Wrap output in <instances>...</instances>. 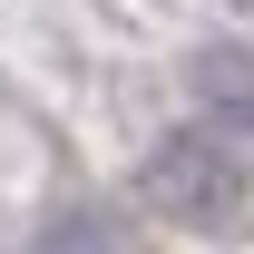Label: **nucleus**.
<instances>
[{
    "mask_svg": "<svg viewBox=\"0 0 254 254\" xmlns=\"http://www.w3.org/2000/svg\"><path fill=\"white\" fill-rule=\"evenodd\" d=\"M137 195H147L166 225H195V235H245V225H254V157L225 137V127H176L157 157H147Z\"/></svg>",
    "mask_w": 254,
    "mask_h": 254,
    "instance_id": "f257e3e1",
    "label": "nucleus"
},
{
    "mask_svg": "<svg viewBox=\"0 0 254 254\" xmlns=\"http://www.w3.org/2000/svg\"><path fill=\"white\" fill-rule=\"evenodd\" d=\"M195 108L254 137V49H235V39H215V49H195Z\"/></svg>",
    "mask_w": 254,
    "mask_h": 254,
    "instance_id": "f03ea898",
    "label": "nucleus"
},
{
    "mask_svg": "<svg viewBox=\"0 0 254 254\" xmlns=\"http://www.w3.org/2000/svg\"><path fill=\"white\" fill-rule=\"evenodd\" d=\"M30 254H118V225L88 215V205H68V215L39 225V245H30Z\"/></svg>",
    "mask_w": 254,
    "mask_h": 254,
    "instance_id": "7ed1b4c3",
    "label": "nucleus"
}]
</instances>
